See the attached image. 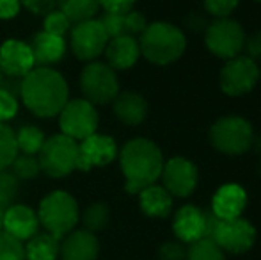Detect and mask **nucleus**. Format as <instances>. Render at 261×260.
<instances>
[{
    "label": "nucleus",
    "instance_id": "nucleus-1",
    "mask_svg": "<svg viewBox=\"0 0 261 260\" xmlns=\"http://www.w3.org/2000/svg\"><path fill=\"white\" fill-rule=\"evenodd\" d=\"M20 91L29 111L41 118H52L68 104V84L64 77L46 66L31 69L23 77Z\"/></svg>",
    "mask_w": 261,
    "mask_h": 260
},
{
    "label": "nucleus",
    "instance_id": "nucleus-2",
    "mask_svg": "<svg viewBox=\"0 0 261 260\" xmlns=\"http://www.w3.org/2000/svg\"><path fill=\"white\" fill-rule=\"evenodd\" d=\"M121 170L126 191L137 195L162 177L164 157L158 146L149 139H132L121 150Z\"/></svg>",
    "mask_w": 261,
    "mask_h": 260
},
{
    "label": "nucleus",
    "instance_id": "nucleus-3",
    "mask_svg": "<svg viewBox=\"0 0 261 260\" xmlns=\"http://www.w3.org/2000/svg\"><path fill=\"white\" fill-rule=\"evenodd\" d=\"M187 46L185 34L178 27L156 21L144 29L139 41L141 54L155 64H171L183 56Z\"/></svg>",
    "mask_w": 261,
    "mask_h": 260
},
{
    "label": "nucleus",
    "instance_id": "nucleus-4",
    "mask_svg": "<svg viewBox=\"0 0 261 260\" xmlns=\"http://www.w3.org/2000/svg\"><path fill=\"white\" fill-rule=\"evenodd\" d=\"M79 205L75 198L64 191H54L46 198H43L39 205V225H43L48 233L57 239L64 237L79 223Z\"/></svg>",
    "mask_w": 261,
    "mask_h": 260
},
{
    "label": "nucleus",
    "instance_id": "nucleus-5",
    "mask_svg": "<svg viewBox=\"0 0 261 260\" xmlns=\"http://www.w3.org/2000/svg\"><path fill=\"white\" fill-rule=\"evenodd\" d=\"M210 141L213 148L226 155H242L252 146L254 135L247 120L240 116H226L213 123L210 130Z\"/></svg>",
    "mask_w": 261,
    "mask_h": 260
},
{
    "label": "nucleus",
    "instance_id": "nucleus-6",
    "mask_svg": "<svg viewBox=\"0 0 261 260\" xmlns=\"http://www.w3.org/2000/svg\"><path fill=\"white\" fill-rule=\"evenodd\" d=\"M39 168L54 178H61L76 170L79 164V145L75 139L64 134L52 135L43 143L39 150Z\"/></svg>",
    "mask_w": 261,
    "mask_h": 260
},
{
    "label": "nucleus",
    "instance_id": "nucleus-7",
    "mask_svg": "<svg viewBox=\"0 0 261 260\" xmlns=\"http://www.w3.org/2000/svg\"><path fill=\"white\" fill-rule=\"evenodd\" d=\"M206 46L222 59H233L244 50L245 32L240 23L229 18H217L206 27Z\"/></svg>",
    "mask_w": 261,
    "mask_h": 260
},
{
    "label": "nucleus",
    "instance_id": "nucleus-8",
    "mask_svg": "<svg viewBox=\"0 0 261 260\" xmlns=\"http://www.w3.org/2000/svg\"><path fill=\"white\" fill-rule=\"evenodd\" d=\"M82 93L91 104H109L117 97L119 82L114 68L103 63H89L80 77Z\"/></svg>",
    "mask_w": 261,
    "mask_h": 260
},
{
    "label": "nucleus",
    "instance_id": "nucleus-9",
    "mask_svg": "<svg viewBox=\"0 0 261 260\" xmlns=\"http://www.w3.org/2000/svg\"><path fill=\"white\" fill-rule=\"evenodd\" d=\"M210 241L217 244L222 251L229 253H245L254 246L256 228L252 223L244 218L237 219H219L212 232Z\"/></svg>",
    "mask_w": 261,
    "mask_h": 260
},
{
    "label": "nucleus",
    "instance_id": "nucleus-10",
    "mask_svg": "<svg viewBox=\"0 0 261 260\" xmlns=\"http://www.w3.org/2000/svg\"><path fill=\"white\" fill-rule=\"evenodd\" d=\"M259 80V68L254 59L237 56L227 59L220 72V87L229 97H242L254 89Z\"/></svg>",
    "mask_w": 261,
    "mask_h": 260
},
{
    "label": "nucleus",
    "instance_id": "nucleus-11",
    "mask_svg": "<svg viewBox=\"0 0 261 260\" xmlns=\"http://www.w3.org/2000/svg\"><path fill=\"white\" fill-rule=\"evenodd\" d=\"M61 130L71 139H86L98 129V112L87 100H71L62 107Z\"/></svg>",
    "mask_w": 261,
    "mask_h": 260
},
{
    "label": "nucleus",
    "instance_id": "nucleus-12",
    "mask_svg": "<svg viewBox=\"0 0 261 260\" xmlns=\"http://www.w3.org/2000/svg\"><path fill=\"white\" fill-rule=\"evenodd\" d=\"M109 36H107L103 25L100 20H86L80 21L71 34L73 54L82 61L96 59L107 49Z\"/></svg>",
    "mask_w": 261,
    "mask_h": 260
},
{
    "label": "nucleus",
    "instance_id": "nucleus-13",
    "mask_svg": "<svg viewBox=\"0 0 261 260\" xmlns=\"http://www.w3.org/2000/svg\"><path fill=\"white\" fill-rule=\"evenodd\" d=\"M162 178L171 196L187 198L197 187V168L185 157H174L164 164Z\"/></svg>",
    "mask_w": 261,
    "mask_h": 260
},
{
    "label": "nucleus",
    "instance_id": "nucleus-14",
    "mask_svg": "<svg viewBox=\"0 0 261 260\" xmlns=\"http://www.w3.org/2000/svg\"><path fill=\"white\" fill-rule=\"evenodd\" d=\"M116 141L109 135L91 134L79 145V164L76 170L89 171L98 166H107L116 159Z\"/></svg>",
    "mask_w": 261,
    "mask_h": 260
},
{
    "label": "nucleus",
    "instance_id": "nucleus-15",
    "mask_svg": "<svg viewBox=\"0 0 261 260\" xmlns=\"http://www.w3.org/2000/svg\"><path fill=\"white\" fill-rule=\"evenodd\" d=\"M36 61L32 56L31 45L18 39H9L0 46V69L11 77H25Z\"/></svg>",
    "mask_w": 261,
    "mask_h": 260
},
{
    "label": "nucleus",
    "instance_id": "nucleus-16",
    "mask_svg": "<svg viewBox=\"0 0 261 260\" xmlns=\"http://www.w3.org/2000/svg\"><path fill=\"white\" fill-rule=\"evenodd\" d=\"M2 228L18 241L31 239L38 233L39 218L27 205H11L4 210Z\"/></svg>",
    "mask_w": 261,
    "mask_h": 260
},
{
    "label": "nucleus",
    "instance_id": "nucleus-17",
    "mask_svg": "<svg viewBox=\"0 0 261 260\" xmlns=\"http://www.w3.org/2000/svg\"><path fill=\"white\" fill-rule=\"evenodd\" d=\"M247 205V195L238 184H224L219 187L212 201V212L219 219L242 218V212Z\"/></svg>",
    "mask_w": 261,
    "mask_h": 260
},
{
    "label": "nucleus",
    "instance_id": "nucleus-18",
    "mask_svg": "<svg viewBox=\"0 0 261 260\" xmlns=\"http://www.w3.org/2000/svg\"><path fill=\"white\" fill-rule=\"evenodd\" d=\"M174 235L179 243L192 244L204 237V212L194 205H183L174 216Z\"/></svg>",
    "mask_w": 261,
    "mask_h": 260
},
{
    "label": "nucleus",
    "instance_id": "nucleus-19",
    "mask_svg": "<svg viewBox=\"0 0 261 260\" xmlns=\"http://www.w3.org/2000/svg\"><path fill=\"white\" fill-rule=\"evenodd\" d=\"M100 244L93 232L76 230L64 239L61 246L62 260H96Z\"/></svg>",
    "mask_w": 261,
    "mask_h": 260
},
{
    "label": "nucleus",
    "instance_id": "nucleus-20",
    "mask_svg": "<svg viewBox=\"0 0 261 260\" xmlns=\"http://www.w3.org/2000/svg\"><path fill=\"white\" fill-rule=\"evenodd\" d=\"M107 59L109 66L116 69H128L137 63L141 56L139 41L134 36H117V38L109 39L107 43Z\"/></svg>",
    "mask_w": 261,
    "mask_h": 260
},
{
    "label": "nucleus",
    "instance_id": "nucleus-21",
    "mask_svg": "<svg viewBox=\"0 0 261 260\" xmlns=\"http://www.w3.org/2000/svg\"><path fill=\"white\" fill-rule=\"evenodd\" d=\"M32 56H34L36 64H54L64 57L66 54V43L62 36H55L50 32H39L34 36V41L31 45Z\"/></svg>",
    "mask_w": 261,
    "mask_h": 260
},
{
    "label": "nucleus",
    "instance_id": "nucleus-22",
    "mask_svg": "<svg viewBox=\"0 0 261 260\" xmlns=\"http://www.w3.org/2000/svg\"><path fill=\"white\" fill-rule=\"evenodd\" d=\"M114 112H116L117 120L126 125H139L146 120L148 114V104L146 100L137 93H126L119 94L114 98Z\"/></svg>",
    "mask_w": 261,
    "mask_h": 260
},
{
    "label": "nucleus",
    "instance_id": "nucleus-23",
    "mask_svg": "<svg viewBox=\"0 0 261 260\" xmlns=\"http://www.w3.org/2000/svg\"><path fill=\"white\" fill-rule=\"evenodd\" d=\"M141 196V208L149 218H167L172 208V196L165 187L149 185L139 193Z\"/></svg>",
    "mask_w": 261,
    "mask_h": 260
},
{
    "label": "nucleus",
    "instance_id": "nucleus-24",
    "mask_svg": "<svg viewBox=\"0 0 261 260\" xmlns=\"http://www.w3.org/2000/svg\"><path fill=\"white\" fill-rule=\"evenodd\" d=\"M59 255V239L52 233H36L25 246L27 260H55Z\"/></svg>",
    "mask_w": 261,
    "mask_h": 260
},
{
    "label": "nucleus",
    "instance_id": "nucleus-25",
    "mask_svg": "<svg viewBox=\"0 0 261 260\" xmlns=\"http://www.w3.org/2000/svg\"><path fill=\"white\" fill-rule=\"evenodd\" d=\"M61 11L69 18V21L91 20L100 9V0H59Z\"/></svg>",
    "mask_w": 261,
    "mask_h": 260
},
{
    "label": "nucleus",
    "instance_id": "nucleus-26",
    "mask_svg": "<svg viewBox=\"0 0 261 260\" xmlns=\"http://www.w3.org/2000/svg\"><path fill=\"white\" fill-rule=\"evenodd\" d=\"M16 155H18L16 134L6 123L0 122V171L6 170L7 166H11Z\"/></svg>",
    "mask_w": 261,
    "mask_h": 260
},
{
    "label": "nucleus",
    "instance_id": "nucleus-27",
    "mask_svg": "<svg viewBox=\"0 0 261 260\" xmlns=\"http://www.w3.org/2000/svg\"><path fill=\"white\" fill-rule=\"evenodd\" d=\"M109 207L101 201H96V203L89 205V207L84 210L82 214V223L86 226V230L89 232H100L107 226L109 223Z\"/></svg>",
    "mask_w": 261,
    "mask_h": 260
},
{
    "label": "nucleus",
    "instance_id": "nucleus-28",
    "mask_svg": "<svg viewBox=\"0 0 261 260\" xmlns=\"http://www.w3.org/2000/svg\"><path fill=\"white\" fill-rule=\"evenodd\" d=\"M16 143L18 150H21L27 155H34V153H39V150H41L43 143H45V135L38 127H23L18 132Z\"/></svg>",
    "mask_w": 261,
    "mask_h": 260
},
{
    "label": "nucleus",
    "instance_id": "nucleus-29",
    "mask_svg": "<svg viewBox=\"0 0 261 260\" xmlns=\"http://www.w3.org/2000/svg\"><path fill=\"white\" fill-rule=\"evenodd\" d=\"M185 260H226L224 251L210 239H199L187 250Z\"/></svg>",
    "mask_w": 261,
    "mask_h": 260
},
{
    "label": "nucleus",
    "instance_id": "nucleus-30",
    "mask_svg": "<svg viewBox=\"0 0 261 260\" xmlns=\"http://www.w3.org/2000/svg\"><path fill=\"white\" fill-rule=\"evenodd\" d=\"M18 196V178L6 170L0 171V210H6L14 205V198Z\"/></svg>",
    "mask_w": 261,
    "mask_h": 260
},
{
    "label": "nucleus",
    "instance_id": "nucleus-31",
    "mask_svg": "<svg viewBox=\"0 0 261 260\" xmlns=\"http://www.w3.org/2000/svg\"><path fill=\"white\" fill-rule=\"evenodd\" d=\"M0 260H27L21 241L7 232H0Z\"/></svg>",
    "mask_w": 261,
    "mask_h": 260
},
{
    "label": "nucleus",
    "instance_id": "nucleus-32",
    "mask_svg": "<svg viewBox=\"0 0 261 260\" xmlns=\"http://www.w3.org/2000/svg\"><path fill=\"white\" fill-rule=\"evenodd\" d=\"M13 175L16 178H23V180H27V178H34L36 175L39 173V160L36 159L34 155H27V153H23V155H16L13 160Z\"/></svg>",
    "mask_w": 261,
    "mask_h": 260
},
{
    "label": "nucleus",
    "instance_id": "nucleus-33",
    "mask_svg": "<svg viewBox=\"0 0 261 260\" xmlns=\"http://www.w3.org/2000/svg\"><path fill=\"white\" fill-rule=\"evenodd\" d=\"M69 25H71V21H69V18L66 16L61 9L52 11V13L46 14L45 32H50V34L62 36V38H64V34H66V31L69 29Z\"/></svg>",
    "mask_w": 261,
    "mask_h": 260
},
{
    "label": "nucleus",
    "instance_id": "nucleus-34",
    "mask_svg": "<svg viewBox=\"0 0 261 260\" xmlns=\"http://www.w3.org/2000/svg\"><path fill=\"white\" fill-rule=\"evenodd\" d=\"M100 21H101V25H103L109 39L117 38V36H126L124 34V14L105 13Z\"/></svg>",
    "mask_w": 261,
    "mask_h": 260
},
{
    "label": "nucleus",
    "instance_id": "nucleus-35",
    "mask_svg": "<svg viewBox=\"0 0 261 260\" xmlns=\"http://www.w3.org/2000/svg\"><path fill=\"white\" fill-rule=\"evenodd\" d=\"M204 6L210 14L215 18H227L238 6V0H204Z\"/></svg>",
    "mask_w": 261,
    "mask_h": 260
},
{
    "label": "nucleus",
    "instance_id": "nucleus-36",
    "mask_svg": "<svg viewBox=\"0 0 261 260\" xmlns=\"http://www.w3.org/2000/svg\"><path fill=\"white\" fill-rule=\"evenodd\" d=\"M148 27V21L137 11H130L124 14V34L126 36H139L144 32V29Z\"/></svg>",
    "mask_w": 261,
    "mask_h": 260
},
{
    "label": "nucleus",
    "instance_id": "nucleus-37",
    "mask_svg": "<svg viewBox=\"0 0 261 260\" xmlns=\"http://www.w3.org/2000/svg\"><path fill=\"white\" fill-rule=\"evenodd\" d=\"M18 112V102L9 91L0 89V122H7Z\"/></svg>",
    "mask_w": 261,
    "mask_h": 260
},
{
    "label": "nucleus",
    "instance_id": "nucleus-38",
    "mask_svg": "<svg viewBox=\"0 0 261 260\" xmlns=\"http://www.w3.org/2000/svg\"><path fill=\"white\" fill-rule=\"evenodd\" d=\"M160 260H185L187 250L181 243H165L158 251Z\"/></svg>",
    "mask_w": 261,
    "mask_h": 260
},
{
    "label": "nucleus",
    "instance_id": "nucleus-39",
    "mask_svg": "<svg viewBox=\"0 0 261 260\" xmlns=\"http://www.w3.org/2000/svg\"><path fill=\"white\" fill-rule=\"evenodd\" d=\"M135 0H100V6L107 13L112 14H126L132 11Z\"/></svg>",
    "mask_w": 261,
    "mask_h": 260
},
{
    "label": "nucleus",
    "instance_id": "nucleus-40",
    "mask_svg": "<svg viewBox=\"0 0 261 260\" xmlns=\"http://www.w3.org/2000/svg\"><path fill=\"white\" fill-rule=\"evenodd\" d=\"M29 11H32L34 14H48L54 11L55 0H20Z\"/></svg>",
    "mask_w": 261,
    "mask_h": 260
},
{
    "label": "nucleus",
    "instance_id": "nucleus-41",
    "mask_svg": "<svg viewBox=\"0 0 261 260\" xmlns=\"http://www.w3.org/2000/svg\"><path fill=\"white\" fill-rule=\"evenodd\" d=\"M244 49L247 50L251 59H261V31L259 32H254L252 36L245 38V43H244Z\"/></svg>",
    "mask_w": 261,
    "mask_h": 260
},
{
    "label": "nucleus",
    "instance_id": "nucleus-42",
    "mask_svg": "<svg viewBox=\"0 0 261 260\" xmlns=\"http://www.w3.org/2000/svg\"><path fill=\"white\" fill-rule=\"evenodd\" d=\"M21 2L20 0H0V20H11L18 14Z\"/></svg>",
    "mask_w": 261,
    "mask_h": 260
},
{
    "label": "nucleus",
    "instance_id": "nucleus-43",
    "mask_svg": "<svg viewBox=\"0 0 261 260\" xmlns=\"http://www.w3.org/2000/svg\"><path fill=\"white\" fill-rule=\"evenodd\" d=\"M189 27H192L194 31H201V29H204L206 31V20H204V16H201V14H190L189 16Z\"/></svg>",
    "mask_w": 261,
    "mask_h": 260
},
{
    "label": "nucleus",
    "instance_id": "nucleus-44",
    "mask_svg": "<svg viewBox=\"0 0 261 260\" xmlns=\"http://www.w3.org/2000/svg\"><path fill=\"white\" fill-rule=\"evenodd\" d=\"M252 145L256 146V152H258V153H261V135H259L258 139H256V141H252Z\"/></svg>",
    "mask_w": 261,
    "mask_h": 260
},
{
    "label": "nucleus",
    "instance_id": "nucleus-45",
    "mask_svg": "<svg viewBox=\"0 0 261 260\" xmlns=\"http://www.w3.org/2000/svg\"><path fill=\"white\" fill-rule=\"evenodd\" d=\"M2 219H4V210H0V232H2Z\"/></svg>",
    "mask_w": 261,
    "mask_h": 260
},
{
    "label": "nucleus",
    "instance_id": "nucleus-46",
    "mask_svg": "<svg viewBox=\"0 0 261 260\" xmlns=\"http://www.w3.org/2000/svg\"><path fill=\"white\" fill-rule=\"evenodd\" d=\"M0 79H2V69H0Z\"/></svg>",
    "mask_w": 261,
    "mask_h": 260
},
{
    "label": "nucleus",
    "instance_id": "nucleus-47",
    "mask_svg": "<svg viewBox=\"0 0 261 260\" xmlns=\"http://www.w3.org/2000/svg\"><path fill=\"white\" fill-rule=\"evenodd\" d=\"M259 80H261V69H259Z\"/></svg>",
    "mask_w": 261,
    "mask_h": 260
},
{
    "label": "nucleus",
    "instance_id": "nucleus-48",
    "mask_svg": "<svg viewBox=\"0 0 261 260\" xmlns=\"http://www.w3.org/2000/svg\"><path fill=\"white\" fill-rule=\"evenodd\" d=\"M258 2H261V0H258Z\"/></svg>",
    "mask_w": 261,
    "mask_h": 260
}]
</instances>
